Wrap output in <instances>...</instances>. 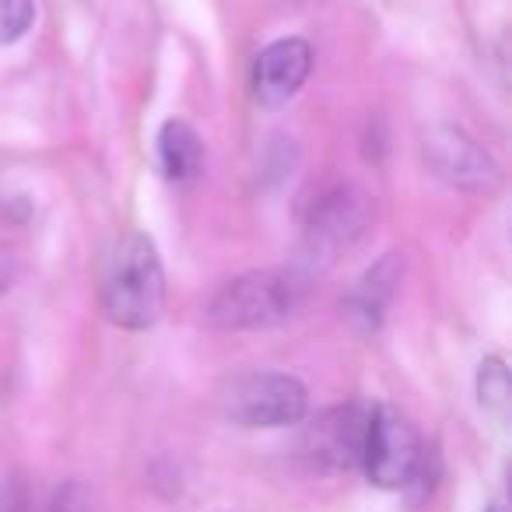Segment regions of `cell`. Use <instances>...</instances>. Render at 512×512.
Here are the masks:
<instances>
[{
	"mask_svg": "<svg viewBox=\"0 0 512 512\" xmlns=\"http://www.w3.org/2000/svg\"><path fill=\"white\" fill-rule=\"evenodd\" d=\"M372 221V200L358 186H334L313 204L306 218V242L313 253L334 256L355 246Z\"/></svg>",
	"mask_w": 512,
	"mask_h": 512,
	"instance_id": "7",
	"label": "cell"
},
{
	"mask_svg": "<svg viewBox=\"0 0 512 512\" xmlns=\"http://www.w3.org/2000/svg\"><path fill=\"white\" fill-rule=\"evenodd\" d=\"M50 512H92V498H88V488L78 481L64 484V488L53 495Z\"/></svg>",
	"mask_w": 512,
	"mask_h": 512,
	"instance_id": "13",
	"label": "cell"
},
{
	"mask_svg": "<svg viewBox=\"0 0 512 512\" xmlns=\"http://www.w3.org/2000/svg\"><path fill=\"white\" fill-rule=\"evenodd\" d=\"M11 285V253L8 249H0V292Z\"/></svg>",
	"mask_w": 512,
	"mask_h": 512,
	"instance_id": "15",
	"label": "cell"
},
{
	"mask_svg": "<svg viewBox=\"0 0 512 512\" xmlns=\"http://www.w3.org/2000/svg\"><path fill=\"white\" fill-rule=\"evenodd\" d=\"M425 467V446L414 421L397 407H372L369 432H365L362 470L376 488L400 491L414 484Z\"/></svg>",
	"mask_w": 512,
	"mask_h": 512,
	"instance_id": "3",
	"label": "cell"
},
{
	"mask_svg": "<svg viewBox=\"0 0 512 512\" xmlns=\"http://www.w3.org/2000/svg\"><path fill=\"white\" fill-rule=\"evenodd\" d=\"M36 22L32 0H0V43H18Z\"/></svg>",
	"mask_w": 512,
	"mask_h": 512,
	"instance_id": "12",
	"label": "cell"
},
{
	"mask_svg": "<svg viewBox=\"0 0 512 512\" xmlns=\"http://www.w3.org/2000/svg\"><path fill=\"white\" fill-rule=\"evenodd\" d=\"M372 407L344 404L323 411L302 435V460L323 474H341V470L362 467L365 432H369Z\"/></svg>",
	"mask_w": 512,
	"mask_h": 512,
	"instance_id": "6",
	"label": "cell"
},
{
	"mask_svg": "<svg viewBox=\"0 0 512 512\" xmlns=\"http://www.w3.org/2000/svg\"><path fill=\"white\" fill-rule=\"evenodd\" d=\"M477 400H481L484 411L491 414H505L512 400V383H509V369H505L502 358H484L481 369H477Z\"/></svg>",
	"mask_w": 512,
	"mask_h": 512,
	"instance_id": "11",
	"label": "cell"
},
{
	"mask_svg": "<svg viewBox=\"0 0 512 512\" xmlns=\"http://www.w3.org/2000/svg\"><path fill=\"white\" fill-rule=\"evenodd\" d=\"M29 488H25L22 477H8L0 481V512H29Z\"/></svg>",
	"mask_w": 512,
	"mask_h": 512,
	"instance_id": "14",
	"label": "cell"
},
{
	"mask_svg": "<svg viewBox=\"0 0 512 512\" xmlns=\"http://www.w3.org/2000/svg\"><path fill=\"white\" fill-rule=\"evenodd\" d=\"M158 162L172 183H186L204 165V141L186 120H165L158 130Z\"/></svg>",
	"mask_w": 512,
	"mask_h": 512,
	"instance_id": "10",
	"label": "cell"
},
{
	"mask_svg": "<svg viewBox=\"0 0 512 512\" xmlns=\"http://www.w3.org/2000/svg\"><path fill=\"white\" fill-rule=\"evenodd\" d=\"M309 411V393L288 372H249L232 379L225 393V414L242 428L299 425Z\"/></svg>",
	"mask_w": 512,
	"mask_h": 512,
	"instance_id": "4",
	"label": "cell"
},
{
	"mask_svg": "<svg viewBox=\"0 0 512 512\" xmlns=\"http://www.w3.org/2000/svg\"><path fill=\"white\" fill-rule=\"evenodd\" d=\"M302 299V285L288 271H249L225 281L207 306V323L218 330H267L288 320Z\"/></svg>",
	"mask_w": 512,
	"mask_h": 512,
	"instance_id": "2",
	"label": "cell"
},
{
	"mask_svg": "<svg viewBox=\"0 0 512 512\" xmlns=\"http://www.w3.org/2000/svg\"><path fill=\"white\" fill-rule=\"evenodd\" d=\"M421 155L432 176L463 193H491L502 183L498 162L460 127H432L421 141Z\"/></svg>",
	"mask_w": 512,
	"mask_h": 512,
	"instance_id": "5",
	"label": "cell"
},
{
	"mask_svg": "<svg viewBox=\"0 0 512 512\" xmlns=\"http://www.w3.org/2000/svg\"><path fill=\"white\" fill-rule=\"evenodd\" d=\"M484 512H509V509H505L502 502H495V505H488V509H484Z\"/></svg>",
	"mask_w": 512,
	"mask_h": 512,
	"instance_id": "16",
	"label": "cell"
},
{
	"mask_svg": "<svg viewBox=\"0 0 512 512\" xmlns=\"http://www.w3.org/2000/svg\"><path fill=\"white\" fill-rule=\"evenodd\" d=\"M313 71V46L306 39H278L267 46L253 67V95L260 106L278 109L299 95Z\"/></svg>",
	"mask_w": 512,
	"mask_h": 512,
	"instance_id": "8",
	"label": "cell"
},
{
	"mask_svg": "<svg viewBox=\"0 0 512 512\" xmlns=\"http://www.w3.org/2000/svg\"><path fill=\"white\" fill-rule=\"evenodd\" d=\"M102 306L123 330H148L158 323L165 309V271L148 235L130 232L116 242L102 285Z\"/></svg>",
	"mask_w": 512,
	"mask_h": 512,
	"instance_id": "1",
	"label": "cell"
},
{
	"mask_svg": "<svg viewBox=\"0 0 512 512\" xmlns=\"http://www.w3.org/2000/svg\"><path fill=\"white\" fill-rule=\"evenodd\" d=\"M400 274H404V256L400 253H386L362 281H358L355 295L348 302V316L358 323L362 330H379L383 323L386 306L393 302L400 285Z\"/></svg>",
	"mask_w": 512,
	"mask_h": 512,
	"instance_id": "9",
	"label": "cell"
}]
</instances>
